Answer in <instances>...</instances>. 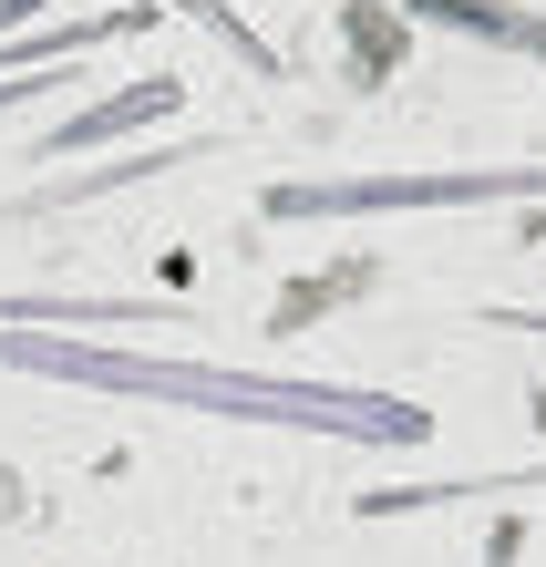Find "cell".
I'll use <instances>...</instances> for the list:
<instances>
[{"mask_svg":"<svg viewBox=\"0 0 546 567\" xmlns=\"http://www.w3.org/2000/svg\"><path fill=\"white\" fill-rule=\"evenodd\" d=\"M0 372H42V382H73V392H124V403H176V413H217V423H289V433H330V444H392V454L433 444V413L402 403V392L289 382V372H217V361L104 351V341L11 330V320H0Z\"/></svg>","mask_w":546,"mask_h":567,"instance_id":"6da1fadb","label":"cell"},{"mask_svg":"<svg viewBox=\"0 0 546 567\" xmlns=\"http://www.w3.org/2000/svg\"><path fill=\"white\" fill-rule=\"evenodd\" d=\"M546 196V165H382V176H279L258 196L279 227L299 217H413V207H526Z\"/></svg>","mask_w":546,"mask_h":567,"instance_id":"7a4b0ae2","label":"cell"},{"mask_svg":"<svg viewBox=\"0 0 546 567\" xmlns=\"http://www.w3.org/2000/svg\"><path fill=\"white\" fill-rule=\"evenodd\" d=\"M11 330H196L176 299H93V289H0Z\"/></svg>","mask_w":546,"mask_h":567,"instance_id":"3957f363","label":"cell"},{"mask_svg":"<svg viewBox=\"0 0 546 567\" xmlns=\"http://www.w3.org/2000/svg\"><path fill=\"white\" fill-rule=\"evenodd\" d=\"M186 104V83H124V93H104V104H83L73 124H52L42 145H31V165H73V155H93V145H114V135H134V124H155V114H176Z\"/></svg>","mask_w":546,"mask_h":567,"instance_id":"277c9868","label":"cell"},{"mask_svg":"<svg viewBox=\"0 0 546 567\" xmlns=\"http://www.w3.org/2000/svg\"><path fill=\"white\" fill-rule=\"evenodd\" d=\"M124 31H155V0H124V11H93V21H52V31H11V42H0V73H52V62L104 52Z\"/></svg>","mask_w":546,"mask_h":567,"instance_id":"5b68a950","label":"cell"},{"mask_svg":"<svg viewBox=\"0 0 546 567\" xmlns=\"http://www.w3.org/2000/svg\"><path fill=\"white\" fill-rule=\"evenodd\" d=\"M207 145H155V155H124V165H83V176H52V186H31L21 196V217H62V207H93V196H114V186H145V176H176V165H196Z\"/></svg>","mask_w":546,"mask_h":567,"instance_id":"8992f818","label":"cell"},{"mask_svg":"<svg viewBox=\"0 0 546 567\" xmlns=\"http://www.w3.org/2000/svg\"><path fill=\"white\" fill-rule=\"evenodd\" d=\"M423 21L443 31H474V42H495V52H536L546 62V11H526V0H413Z\"/></svg>","mask_w":546,"mask_h":567,"instance_id":"52a82bcc","label":"cell"},{"mask_svg":"<svg viewBox=\"0 0 546 567\" xmlns=\"http://www.w3.org/2000/svg\"><path fill=\"white\" fill-rule=\"evenodd\" d=\"M165 11H186L196 31H207V42H227V52H237V73H258V83H279V52H268L258 31H248V21L227 11V0H165Z\"/></svg>","mask_w":546,"mask_h":567,"instance_id":"ba28073f","label":"cell"},{"mask_svg":"<svg viewBox=\"0 0 546 567\" xmlns=\"http://www.w3.org/2000/svg\"><path fill=\"white\" fill-rule=\"evenodd\" d=\"M62 83H73V73H62ZM52 73H0V114H21V104H42V93H62Z\"/></svg>","mask_w":546,"mask_h":567,"instance_id":"9c48e42d","label":"cell"},{"mask_svg":"<svg viewBox=\"0 0 546 567\" xmlns=\"http://www.w3.org/2000/svg\"><path fill=\"white\" fill-rule=\"evenodd\" d=\"M42 11H52V0H0V42H11L21 21H42Z\"/></svg>","mask_w":546,"mask_h":567,"instance_id":"30bf717a","label":"cell"},{"mask_svg":"<svg viewBox=\"0 0 546 567\" xmlns=\"http://www.w3.org/2000/svg\"><path fill=\"white\" fill-rule=\"evenodd\" d=\"M495 330H546V310H495Z\"/></svg>","mask_w":546,"mask_h":567,"instance_id":"8fae6325","label":"cell"}]
</instances>
